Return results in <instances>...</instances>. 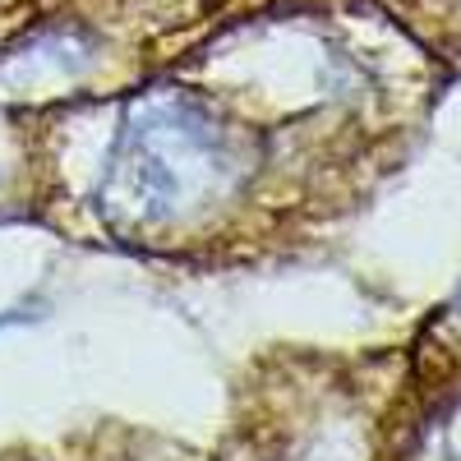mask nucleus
<instances>
[{"label":"nucleus","instance_id":"obj_1","mask_svg":"<svg viewBox=\"0 0 461 461\" xmlns=\"http://www.w3.org/2000/svg\"><path fill=\"white\" fill-rule=\"evenodd\" d=\"M230 171H236V152L226 125H217L189 97L152 93L134 102L125 134L115 143L106 199L121 217L171 221L226 189Z\"/></svg>","mask_w":461,"mask_h":461}]
</instances>
